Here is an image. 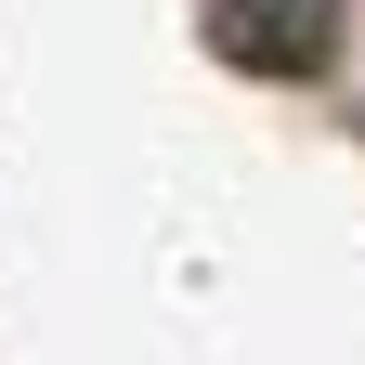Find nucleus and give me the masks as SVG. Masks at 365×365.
I'll return each instance as SVG.
<instances>
[{
  "mask_svg": "<svg viewBox=\"0 0 365 365\" xmlns=\"http://www.w3.org/2000/svg\"><path fill=\"white\" fill-rule=\"evenodd\" d=\"M209 26H222L235 66H274V78L327 53V0H209Z\"/></svg>",
  "mask_w": 365,
  "mask_h": 365,
  "instance_id": "obj_1",
  "label": "nucleus"
}]
</instances>
